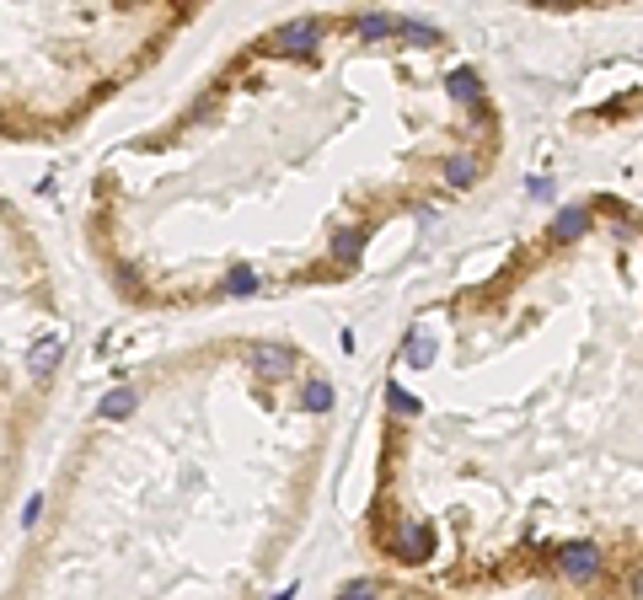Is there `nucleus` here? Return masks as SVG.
I'll return each instance as SVG.
<instances>
[{
    "label": "nucleus",
    "instance_id": "obj_18",
    "mask_svg": "<svg viewBox=\"0 0 643 600\" xmlns=\"http://www.w3.org/2000/svg\"><path fill=\"white\" fill-rule=\"evenodd\" d=\"M526 188H531V199H553V182H547V177H531Z\"/></svg>",
    "mask_w": 643,
    "mask_h": 600
},
{
    "label": "nucleus",
    "instance_id": "obj_17",
    "mask_svg": "<svg viewBox=\"0 0 643 600\" xmlns=\"http://www.w3.org/2000/svg\"><path fill=\"white\" fill-rule=\"evenodd\" d=\"M343 596H381V585H376V579H354V585H343Z\"/></svg>",
    "mask_w": 643,
    "mask_h": 600
},
{
    "label": "nucleus",
    "instance_id": "obj_10",
    "mask_svg": "<svg viewBox=\"0 0 643 600\" xmlns=\"http://www.w3.org/2000/svg\"><path fill=\"white\" fill-rule=\"evenodd\" d=\"M354 27H360V38H386V32H397V16H386V11H370V16H360Z\"/></svg>",
    "mask_w": 643,
    "mask_h": 600
},
{
    "label": "nucleus",
    "instance_id": "obj_14",
    "mask_svg": "<svg viewBox=\"0 0 643 600\" xmlns=\"http://www.w3.org/2000/svg\"><path fill=\"white\" fill-rule=\"evenodd\" d=\"M300 402H306V408H311V413H327V408H333V386H327V381H311V386H306V397H300Z\"/></svg>",
    "mask_w": 643,
    "mask_h": 600
},
{
    "label": "nucleus",
    "instance_id": "obj_8",
    "mask_svg": "<svg viewBox=\"0 0 643 600\" xmlns=\"http://www.w3.org/2000/svg\"><path fill=\"white\" fill-rule=\"evenodd\" d=\"M435 354H440V349H435V338H429V333H413V343H408V365H413V370H429V365H435Z\"/></svg>",
    "mask_w": 643,
    "mask_h": 600
},
{
    "label": "nucleus",
    "instance_id": "obj_3",
    "mask_svg": "<svg viewBox=\"0 0 643 600\" xmlns=\"http://www.w3.org/2000/svg\"><path fill=\"white\" fill-rule=\"evenodd\" d=\"M59 359H64V338L48 333V338H38V343L27 349V376H32V381H48V376L59 370Z\"/></svg>",
    "mask_w": 643,
    "mask_h": 600
},
{
    "label": "nucleus",
    "instance_id": "obj_15",
    "mask_svg": "<svg viewBox=\"0 0 643 600\" xmlns=\"http://www.w3.org/2000/svg\"><path fill=\"white\" fill-rule=\"evenodd\" d=\"M252 290H258V274H252V268H236V274L225 279V295H252Z\"/></svg>",
    "mask_w": 643,
    "mask_h": 600
},
{
    "label": "nucleus",
    "instance_id": "obj_1",
    "mask_svg": "<svg viewBox=\"0 0 643 600\" xmlns=\"http://www.w3.org/2000/svg\"><path fill=\"white\" fill-rule=\"evenodd\" d=\"M317 38H322V21H317V16H300V21H284V27L268 38V48H274V54H290V59H311Z\"/></svg>",
    "mask_w": 643,
    "mask_h": 600
},
{
    "label": "nucleus",
    "instance_id": "obj_20",
    "mask_svg": "<svg viewBox=\"0 0 643 600\" xmlns=\"http://www.w3.org/2000/svg\"><path fill=\"white\" fill-rule=\"evenodd\" d=\"M606 5H612V0H606Z\"/></svg>",
    "mask_w": 643,
    "mask_h": 600
},
{
    "label": "nucleus",
    "instance_id": "obj_5",
    "mask_svg": "<svg viewBox=\"0 0 643 600\" xmlns=\"http://www.w3.org/2000/svg\"><path fill=\"white\" fill-rule=\"evenodd\" d=\"M585 231H590V209H585V204H563V209L553 215V231H547V236L563 247V241H580Z\"/></svg>",
    "mask_w": 643,
    "mask_h": 600
},
{
    "label": "nucleus",
    "instance_id": "obj_13",
    "mask_svg": "<svg viewBox=\"0 0 643 600\" xmlns=\"http://www.w3.org/2000/svg\"><path fill=\"white\" fill-rule=\"evenodd\" d=\"M397 32H402V38H413V43H440V27H429V21H408V16H402V21H397Z\"/></svg>",
    "mask_w": 643,
    "mask_h": 600
},
{
    "label": "nucleus",
    "instance_id": "obj_19",
    "mask_svg": "<svg viewBox=\"0 0 643 600\" xmlns=\"http://www.w3.org/2000/svg\"><path fill=\"white\" fill-rule=\"evenodd\" d=\"M38 510H43V499L32 494V499H27V510H21V526H38Z\"/></svg>",
    "mask_w": 643,
    "mask_h": 600
},
{
    "label": "nucleus",
    "instance_id": "obj_6",
    "mask_svg": "<svg viewBox=\"0 0 643 600\" xmlns=\"http://www.w3.org/2000/svg\"><path fill=\"white\" fill-rule=\"evenodd\" d=\"M451 102H461V107H478L483 102V86H478V70H451Z\"/></svg>",
    "mask_w": 643,
    "mask_h": 600
},
{
    "label": "nucleus",
    "instance_id": "obj_9",
    "mask_svg": "<svg viewBox=\"0 0 643 600\" xmlns=\"http://www.w3.org/2000/svg\"><path fill=\"white\" fill-rule=\"evenodd\" d=\"M134 402H140V397H134L129 386H118V392H107V397H102V418H129V413H134Z\"/></svg>",
    "mask_w": 643,
    "mask_h": 600
},
{
    "label": "nucleus",
    "instance_id": "obj_12",
    "mask_svg": "<svg viewBox=\"0 0 643 600\" xmlns=\"http://www.w3.org/2000/svg\"><path fill=\"white\" fill-rule=\"evenodd\" d=\"M360 247H365V231H338V236H333L338 263H354V258H360Z\"/></svg>",
    "mask_w": 643,
    "mask_h": 600
},
{
    "label": "nucleus",
    "instance_id": "obj_16",
    "mask_svg": "<svg viewBox=\"0 0 643 600\" xmlns=\"http://www.w3.org/2000/svg\"><path fill=\"white\" fill-rule=\"evenodd\" d=\"M386 402H392V413H402V418H413V413H419V397H408L402 386H392V392H386Z\"/></svg>",
    "mask_w": 643,
    "mask_h": 600
},
{
    "label": "nucleus",
    "instance_id": "obj_2",
    "mask_svg": "<svg viewBox=\"0 0 643 600\" xmlns=\"http://www.w3.org/2000/svg\"><path fill=\"white\" fill-rule=\"evenodd\" d=\"M558 574L574 579V585H596L601 579V547L596 542H569L558 553Z\"/></svg>",
    "mask_w": 643,
    "mask_h": 600
},
{
    "label": "nucleus",
    "instance_id": "obj_4",
    "mask_svg": "<svg viewBox=\"0 0 643 600\" xmlns=\"http://www.w3.org/2000/svg\"><path fill=\"white\" fill-rule=\"evenodd\" d=\"M252 370H258V381H284L295 370V354L284 343H258L252 349Z\"/></svg>",
    "mask_w": 643,
    "mask_h": 600
},
{
    "label": "nucleus",
    "instance_id": "obj_7",
    "mask_svg": "<svg viewBox=\"0 0 643 600\" xmlns=\"http://www.w3.org/2000/svg\"><path fill=\"white\" fill-rule=\"evenodd\" d=\"M445 182H451V188H472V182H478V161H472V156H451V161H445Z\"/></svg>",
    "mask_w": 643,
    "mask_h": 600
},
{
    "label": "nucleus",
    "instance_id": "obj_11",
    "mask_svg": "<svg viewBox=\"0 0 643 600\" xmlns=\"http://www.w3.org/2000/svg\"><path fill=\"white\" fill-rule=\"evenodd\" d=\"M402 547H408L402 558H413V563H424V558H429V547H435V531H429V526H413Z\"/></svg>",
    "mask_w": 643,
    "mask_h": 600
}]
</instances>
